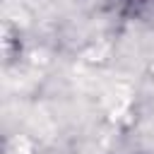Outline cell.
Here are the masks:
<instances>
[{
  "label": "cell",
  "mask_w": 154,
  "mask_h": 154,
  "mask_svg": "<svg viewBox=\"0 0 154 154\" xmlns=\"http://www.w3.org/2000/svg\"><path fill=\"white\" fill-rule=\"evenodd\" d=\"M118 2L130 14H152L154 12V0H118Z\"/></svg>",
  "instance_id": "cell-1"
}]
</instances>
